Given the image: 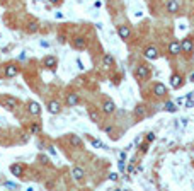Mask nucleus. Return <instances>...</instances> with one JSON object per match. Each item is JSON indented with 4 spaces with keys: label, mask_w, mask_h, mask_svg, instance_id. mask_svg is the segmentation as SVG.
<instances>
[{
    "label": "nucleus",
    "mask_w": 194,
    "mask_h": 191,
    "mask_svg": "<svg viewBox=\"0 0 194 191\" xmlns=\"http://www.w3.org/2000/svg\"><path fill=\"white\" fill-rule=\"evenodd\" d=\"M19 74V67H15L14 63L5 67V77H15Z\"/></svg>",
    "instance_id": "nucleus-8"
},
{
    "label": "nucleus",
    "mask_w": 194,
    "mask_h": 191,
    "mask_svg": "<svg viewBox=\"0 0 194 191\" xmlns=\"http://www.w3.org/2000/svg\"><path fill=\"white\" fill-rule=\"evenodd\" d=\"M168 53H170V55H181L182 53L181 43H179V41H172V43L168 44Z\"/></svg>",
    "instance_id": "nucleus-4"
},
{
    "label": "nucleus",
    "mask_w": 194,
    "mask_h": 191,
    "mask_svg": "<svg viewBox=\"0 0 194 191\" xmlns=\"http://www.w3.org/2000/svg\"><path fill=\"white\" fill-rule=\"evenodd\" d=\"M22 171H24V169H22V165H19V164H12V165H10V172H12L14 176H21Z\"/></svg>",
    "instance_id": "nucleus-20"
},
{
    "label": "nucleus",
    "mask_w": 194,
    "mask_h": 191,
    "mask_svg": "<svg viewBox=\"0 0 194 191\" xmlns=\"http://www.w3.org/2000/svg\"><path fill=\"white\" fill-rule=\"evenodd\" d=\"M153 94H155L157 97H162V96L167 94V87H165L164 84H155V87H153Z\"/></svg>",
    "instance_id": "nucleus-10"
},
{
    "label": "nucleus",
    "mask_w": 194,
    "mask_h": 191,
    "mask_svg": "<svg viewBox=\"0 0 194 191\" xmlns=\"http://www.w3.org/2000/svg\"><path fill=\"white\" fill-rule=\"evenodd\" d=\"M143 55H145L148 60H157V58H158V51H157L155 46H148L147 50H145V53H143Z\"/></svg>",
    "instance_id": "nucleus-5"
},
{
    "label": "nucleus",
    "mask_w": 194,
    "mask_h": 191,
    "mask_svg": "<svg viewBox=\"0 0 194 191\" xmlns=\"http://www.w3.org/2000/svg\"><path fill=\"white\" fill-rule=\"evenodd\" d=\"M191 82H194V74H192V75H191Z\"/></svg>",
    "instance_id": "nucleus-32"
},
{
    "label": "nucleus",
    "mask_w": 194,
    "mask_h": 191,
    "mask_svg": "<svg viewBox=\"0 0 194 191\" xmlns=\"http://www.w3.org/2000/svg\"><path fill=\"white\" fill-rule=\"evenodd\" d=\"M114 109H116V104H114L112 101H104V104H102V111H104L106 114L114 113Z\"/></svg>",
    "instance_id": "nucleus-11"
},
{
    "label": "nucleus",
    "mask_w": 194,
    "mask_h": 191,
    "mask_svg": "<svg viewBox=\"0 0 194 191\" xmlns=\"http://www.w3.org/2000/svg\"><path fill=\"white\" fill-rule=\"evenodd\" d=\"M39 131H41V126L38 123H34V125L31 126V133H39Z\"/></svg>",
    "instance_id": "nucleus-25"
},
{
    "label": "nucleus",
    "mask_w": 194,
    "mask_h": 191,
    "mask_svg": "<svg viewBox=\"0 0 194 191\" xmlns=\"http://www.w3.org/2000/svg\"><path fill=\"white\" fill-rule=\"evenodd\" d=\"M117 34H119L121 39H124V41H126V39L131 36V29H129L128 26H119V27H117Z\"/></svg>",
    "instance_id": "nucleus-6"
},
{
    "label": "nucleus",
    "mask_w": 194,
    "mask_h": 191,
    "mask_svg": "<svg viewBox=\"0 0 194 191\" xmlns=\"http://www.w3.org/2000/svg\"><path fill=\"white\" fill-rule=\"evenodd\" d=\"M177 10H179V2H177V0H168V4H167V12L175 14Z\"/></svg>",
    "instance_id": "nucleus-14"
},
{
    "label": "nucleus",
    "mask_w": 194,
    "mask_h": 191,
    "mask_svg": "<svg viewBox=\"0 0 194 191\" xmlns=\"http://www.w3.org/2000/svg\"><path fill=\"white\" fill-rule=\"evenodd\" d=\"M89 140H90V143L94 145V147H97V148H106V145H104V143H100L99 140L92 138V137H89Z\"/></svg>",
    "instance_id": "nucleus-23"
},
{
    "label": "nucleus",
    "mask_w": 194,
    "mask_h": 191,
    "mask_svg": "<svg viewBox=\"0 0 194 191\" xmlns=\"http://www.w3.org/2000/svg\"><path fill=\"white\" fill-rule=\"evenodd\" d=\"M4 104H5V108H7V109L14 111V109L19 106V101L14 99V97H5V99H4Z\"/></svg>",
    "instance_id": "nucleus-7"
},
{
    "label": "nucleus",
    "mask_w": 194,
    "mask_h": 191,
    "mask_svg": "<svg viewBox=\"0 0 194 191\" xmlns=\"http://www.w3.org/2000/svg\"><path fill=\"white\" fill-rule=\"evenodd\" d=\"M117 165H119V171H124V162H123V161H119V164H117Z\"/></svg>",
    "instance_id": "nucleus-31"
},
{
    "label": "nucleus",
    "mask_w": 194,
    "mask_h": 191,
    "mask_svg": "<svg viewBox=\"0 0 194 191\" xmlns=\"http://www.w3.org/2000/svg\"><path fill=\"white\" fill-rule=\"evenodd\" d=\"M85 46H87V41H85V38H82V36H78V38H75V41H73V48H77V50H83Z\"/></svg>",
    "instance_id": "nucleus-13"
},
{
    "label": "nucleus",
    "mask_w": 194,
    "mask_h": 191,
    "mask_svg": "<svg viewBox=\"0 0 194 191\" xmlns=\"http://www.w3.org/2000/svg\"><path fill=\"white\" fill-rule=\"evenodd\" d=\"M89 116H90V120H92L94 123H97V121H99V114L95 113L94 109H89Z\"/></svg>",
    "instance_id": "nucleus-24"
},
{
    "label": "nucleus",
    "mask_w": 194,
    "mask_h": 191,
    "mask_svg": "<svg viewBox=\"0 0 194 191\" xmlns=\"http://www.w3.org/2000/svg\"><path fill=\"white\" fill-rule=\"evenodd\" d=\"M181 48H182V53H191V51H192V48H194V44H192V39H191V38H185V39H182Z\"/></svg>",
    "instance_id": "nucleus-3"
},
{
    "label": "nucleus",
    "mask_w": 194,
    "mask_h": 191,
    "mask_svg": "<svg viewBox=\"0 0 194 191\" xmlns=\"http://www.w3.org/2000/svg\"><path fill=\"white\" fill-rule=\"evenodd\" d=\"M102 63H104V67H112V65H114V58H112V55L106 53L104 58H102Z\"/></svg>",
    "instance_id": "nucleus-18"
},
{
    "label": "nucleus",
    "mask_w": 194,
    "mask_h": 191,
    "mask_svg": "<svg viewBox=\"0 0 194 191\" xmlns=\"http://www.w3.org/2000/svg\"><path fill=\"white\" fill-rule=\"evenodd\" d=\"M43 63H44V67H48L49 70H55L56 65H58V60H56L55 57H46L43 60Z\"/></svg>",
    "instance_id": "nucleus-9"
},
{
    "label": "nucleus",
    "mask_w": 194,
    "mask_h": 191,
    "mask_svg": "<svg viewBox=\"0 0 194 191\" xmlns=\"http://www.w3.org/2000/svg\"><path fill=\"white\" fill-rule=\"evenodd\" d=\"M5 188H17V184H14V182H9V181H5Z\"/></svg>",
    "instance_id": "nucleus-27"
},
{
    "label": "nucleus",
    "mask_w": 194,
    "mask_h": 191,
    "mask_svg": "<svg viewBox=\"0 0 194 191\" xmlns=\"http://www.w3.org/2000/svg\"><path fill=\"white\" fill-rule=\"evenodd\" d=\"M147 140H148V142H153V140H155V135H153V133H148Z\"/></svg>",
    "instance_id": "nucleus-30"
},
{
    "label": "nucleus",
    "mask_w": 194,
    "mask_h": 191,
    "mask_svg": "<svg viewBox=\"0 0 194 191\" xmlns=\"http://www.w3.org/2000/svg\"><path fill=\"white\" fill-rule=\"evenodd\" d=\"M66 104H68V106L78 104V96L73 94V92H72V94H68V96H66Z\"/></svg>",
    "instance_id": "nucleus-17"
},
{
    "label": "nucleus",
    "mask_w": 194,
    "mask_h": 191,
    "mask_svg": "<svg viewBox=\"0 0 194 191\" xmlns=\"http://www.w3.org/2000/svg\"><path fill=\"white\" fill-rule=\"evenodd\" d=\"M140 150H141V152L145 154V152H147V150H148V143H143V145H141V148H140Z\"/></svg>",
    "instance_id": "nucleus-28"
},
{
    "label": "nucleus",
    "mask_w": 194,
    "mask_h": 191,
    "mask_svg": "<svg viewBox=\"0 0 194 191\" xmlns=\"http://www.w3.org/2000/svg\"><path fill=\"white\" fill-rule=\"evenodd\" d=\"M48 2H49L51 5H60L61 4V0H48Z\"/></svg>",
    "instance_id": "nucleus-29"
},
{
    "label": "nucleus",
    "mask_w": 194,
    "mask_h": 191,
    "mask_svg": "<svg viewBox=\"0 0 194 191\" xmlns=\"http://www.w3.org/2000/svg\"><path fill=\"white\" fill-rule=\"evenodd\" d=\"M109 179H111V181H117V174H116V172L109 174Z\"/></svg>",
    "instance_id": "nucleus-26"
},
{
    "label": "nucleus",
    "mask_w": 194,
    "mask_h": 191,
    "mask_svg": "<svg viewBox=\"0 0 194 191\" xmlns=\"http://www.w3.org/2000/svg\"><path fill=\"white\" fill-rule=\"evenodd\" d=\"M27 109H29V113L34 114V116H38V114L41 113V109H39V104H38V102H29Z\"/></svg>",
    "instance_id": "nucleus-15"
},
{
    "label": "nucleus",
    "mask_w": 194,
    "mask_h": 191,
    "mask_svg": "<svg viewBox=\"0 0 194 191\" xmlns=\"http://www.w3.org/2000/svg\"><path fill=\"white\" fill-rule=\"evenodd\" d=\"M46 109L51 114H58L61 111V106H60V102H58V101H49V102H48V106H46Z\"/></svg>",
    "instance_id": "nucleus-2"
},
{
    "label": "nucleus",
    "mask_w": 194,
    "mask_h": 191,
    "mask_svg": "<svg viewBox=\"0 0 194 191\" xmlns=\"http://www.w3.org/2000/svg\"><path fill=\"white\" fill-rule=\"evenodd\" d=\"M72 174H73V178L77 179V181H82V179H83V174H85V172H83L82 167H73Z\"/></svg>",
    "instance_id": "nucleus-16"
},
{
    "label": "nucleus",
    "mask_w": 194,
    "mask_h": 191,
    "mask_svg": "<svg viewBox=\"0 0 194 191\" xmlns=\"http://www.w3.org/2000/svg\"><path fill=\"white\" fill-rule=\"evenodd\" d=\"M165 111H168V113H175V111H177V106H175V102H172V101H168L167 104H165Z\"/></svg>",
    "instance_id": "nucleus-21"
},
{
    "label": "nucleus",
    "mask_w": 194,
    "mask_h": 191,
    "mask_svg": "<svg viewBox=\"0 0 194 191\" xmlns=\"http://www.w3.org/2000/svg\"><path fill=\"white\" fill-rule=\"evenodd\" d=\"M70 143L73 145V147H82V140L78 135H70Z\"/></svg>",
    "instance_id": "nucleus-19"
},
{
    "label": "nucleus",
    "mask_w": 194,
    "mask_h": 191,
    "mask_svg": "<svg viewBox=\"0 0 194 191\" xmlns=\"http://www.w3.org/2000/svg\"><path fill=\"white\" fill-rule=\"evenodd\" d=\"M148 75H150V68H148L147 65H138V68H136V77L138 78H148Z\"/></svg>",
    "instance_id": "nucleus-1"
},
{
    "label": "nucleus",
    "mask_w": 194,
    "mask_h": 191,
    "mask_svg": "<svg viewBox=\"0 0 194 191\" xmlns=\"http://www.w3.org/2000/svg\"><path fill=\"white\" fill-rule=\"evenodd\" d=\"M170 85L174 87V89H181L182 87V77L181 75H172V77H170Z\"/></svg>",
    "instance_id": "nucleus-12"
},
{
    "label": "nucleus",
    "mask_w": 194,
    "mask_h": 191,
    "mask_svg": "<svg viewBox=\"0 0 194 191\" xmlns=\"http://www.w3.org/2000/svg\"><path fill=\"white\" fill-rule=\"evenodd\" d=\"M134 116H136V118H143V116H145V108H143V106H136V108H134Z\"/></svg>",
    "instance_id": "nucleus-22"
},
{
    "label": "nucleus",
    "mask_w": 194,
    "mask_h": 191,
    "mask_svg": "<svg viewBox=\"0 0 194 191\" xmlns=\"http://www.w3.org/2000/svg\"><path fill=\"white\" fill-rule=\"evenodd\" d=\"M2 2H4V0H2Z\"/></svg>",
    "instance_id": "nucleus-33"
}]
</instances>
